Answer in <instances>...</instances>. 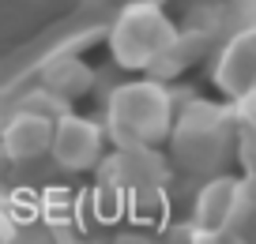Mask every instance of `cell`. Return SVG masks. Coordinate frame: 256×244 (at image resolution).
I'll return each mask as SVG.
<instances>
[{
    "label": "cell",
    "instance_id": "2",
    "mask_svg": "<svg viewBox=\"0 0 256 244\" xmlns=\"http://www.w3.org/2000/svg\"><path fill=\"white\" fill-rule=\"evenodd\" d=\"M177 26L158 0H124L110 26V56L124 71H151V64L174 45Z\"/></svg>",
    "mask_w": 256,
    "mask_h": 244
},
{
    "label": "cell",
    "instance_id": "7",
    "mask_svg": "<svg viewBox=\"0 0 256 244\" xmlns=\"http://www.w3.org/2000/svg\"><path fill=\"white\" fill-rule=\"evenodd\" d=\"M215 83L226 90V94L241 98L256 87V26L230 41L218 56V68H215Z\"/></svg>",
    "mask_w": 256,
    "mask_h": 244
},
{
    "label": "cell",
    "instance_id": "10",
    "mask_svg": "<svg viewBox=\"0 0 256 244\" xmlns=\"http://www.w3.org/2000/svg\"><path fill=\"white\" fill-rule=\"evenodd\" d=\"M226 233L256 237V177L252 181H238V196H234V211H230V222H226Z\"/></svg>",
    "mask_w": 256,
    "mask_h": 244
},
{
    "label": "cell",
    "instance_id": "1",
    "mask_svg": "<svg viewBox=\"0 0 256 244\" xmlns=\"http://www.w3.org/2000/svg\"><path fill=\"white\" fill-rule=\"evenodd\" d=\"M106 135L117 147H158L174 128V94L162 79L120 83L106 105Z\"/></svg>",
    "mask_w": 256,
    "mask_h": 244
},
{
    "label": "cell",
    "instance_id": "9",
    "mask_svg": "<svg viewBox=\"0 0 256 244\" xmlns=\"http://www.w3.org/2000/svg\"><path fill=\"white\" fill-rule=\"evenodd\" d=\"M90 83H94V71L87 68L83 60H76V56H64V60H56L53 68L46 71V90L56 98H80L90 90Z\"/></svg>",
    "mask_w": 256,
    "mask_h": 244
},
{
    "label": "cell",
    "instance_id": "11",
    "mask_svg": "<svg viewBox=\"0 0 256 244\" xmlns=\"http://www.w3.org/2000/svg\"><path fill=\"white\" fill-rule=\"evenodd\" d=\"M158 4H162V0H158Z\"/></svg>",
    "mask_w": 256,
    "mask_h": 244
},
{
    "label": "cell",
    "instance_id": "6",
    "mask_svg": "<svg viewBox=\"0 0 256 244\" xmlns=\"http://www.w3.org/2000/svg\"><path fill=\"white\" fill-rule=\"evenodd\" d=\"M49 139H53V117L38 109H19L0 132V150L8 162H38L49 154Z\"/></svg>",
    "mask_w": 256,
    "mask_h": 244
},
{
    "label": "cell",
    "instance_id": "3",
    "mask_svg": "<svg viewBox=\"0 0 256 244\" xmlns=\"http://www.w3.org/2000/svg\"><path fill=\"white\" fill-rule=\"evenodd\" d=\"M174 143L177 166L188 173H215L218 162L226 158V143H230V128H226L222 113L215 105H188L181 117H174V128L166 135Z\"/></svg>",
    "mask_w": 256,
    "mask_h": 244
},
{
    "label": "cell",
    "instance_id": "8",
    "mask_svg": "<svg viewBox=\"0 0 256 244\" xmlns=\"http://www.w3.org/2000/svg\"><path fill=\"white\" fill-rule=\"evenodd\" d=\"M234 196H238V181H234V177H211L200 188L196 211H192L196 233L200 237L226 233V222H230V211H234Z\"/></svg>",
    "mask_w": 256,
    "mask_h": 244
},
{
    "label": "cell",
    "instance_id": "4",
    "mask_svg": "<svg viewBox=\"0 0 256 244\" xmlns=\"http://www.w3.org/2000/svg\"><path fill=\"white\" fill-rule=\"evenodd\" d=\"M106 150V128L80 113H60L53 120V139H49V158L68 173H90L98 169Z\"/></svg>",
    "mask_w": 256,
    "mask_h": 244
},
{
    "label": "cell",
    "instance_id": "5",
    "mask_svg": "<svg viewBox=\"0 0 256 244\" xmlns=\"http://www.w3.org/2000/svg\"><path fill=\"white\" fill-rule=\"evenodd\" d=\"M162 173H166V166L154 154V147H117V154L106 158V166H102V181L113 184V188H124V192L154 188L162 181Z\"/></svg>",
    "mask_w": 256,
    "mask_h": 244
}]
</instances>
